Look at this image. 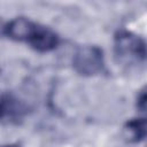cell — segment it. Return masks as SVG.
Masks as SVG:
<instances>
[{
	"label": "cell",
	"mask_w": 147,
	"mask_h": 147,
	"mask_svg": "<svg viewBox=\"0 0 147 147\" xmlns=\"http://www.w3.org/2000/svg\"><path fill=\"white\" fill-rule=\"evenodd\" d=\"M103 55L96 46H83L74 56V68L84 76H92L102 70Z\"/></svg>",
	"instance_id": "obj_1"
},
{
	"label": "cell",
	"mask_w": 147,
	"mask_h": 147,
	"mask_svg": "<svg viewBox=\"0 0 147 147\" xmlns=\"http://www.w3.org/2000/svg\"><path fill=\"white\" fill-rule=\"evenodd\" d=\"M116 51L118 55L127 59L134 57L139 61L145 57L144 41L130 32H121L116 37Z\"/></svg>",
	"instance_id": "obj_2"
},
{
	"label": "cell",
	"mask_w": 147,
	"mask_h": 147,
	"mask_svg": "<svg viewBox=\"0 0 147 147\" xmlns=\"http://www.w3.org/2000/svg\"><path fill=\"white\" fill-rule=\"evenodd\" d=\"M24 114L23 105L11 95H3L0 99V121L5 123H15Z\"/></svg>",
	"instance_id": "obj_4"
},
{
	"label": "cell",
	"mask_w": 147,
	"mask_h": 147,
	"mask_svg": "<svg viewBox=\"0 0 147 147\" xmlns=\"http://www.w3.org/2000/svg\"><path fill=\"white\" fill-rule=\"evenodd\" d=\"M126 137L131 141H140L145 138L146 134V121L144 118H138L130 121L125 126Z\"/></svg>",
	"instance_id": "obj_6"
},
{
	"label": "cell",
	"mask_w": 147,
	"mask_h": 147,
	"mask_svg": "<svg viewBox=\"0 0 147 147\" xmlns=\"http://www.w3.org/2000/svg\"><path fill=\"white\" fill-rule=\"evenodd\" d=\"M36 24L25 17H17L8 23L5 31L8 37L14 40H29L31 37Z\"/></svg>",
	"instance_id": "obj_5"
},
{
	"label": "cell",
	"mask_w": 147,
	"mask_h": 147,
	"mask_svg": "<svg viewBox=\"0 0 147 147\" xmlns=\"http://www.w3.org/2000/svg\"><path fill=\"white\" fill-rule=\"evenodd\" d=\"M2 22H1V20H0V33H1V31H2Z\"/></svg>",
	"instance_id": "obj_8"
},
{
	"label": "cell",
	"mask_w": 147,
	"mask_h": 147,
	"mask_svg": "<svg viewBox=\"0 0 147 147\" xmlns=\"http://www.w3.org/2000/svg\"><path fill=\"white\" fill-rule=\"evenodd\" d=\"M139 101H138V107L141 109V111H144L145 110V106H146V94H145V92H142L141 93V95H140V98L138 99Z\"/></svg>",
	"instance_id": "obj_7"
},
{
	"label": "cell",
	"mask_w": 147,
	"mask_h": 147,
	"mask_svg": "<svg viewBox=\"0 0 147 147\" xmlns=\"http://www.w3.org/2000/svg\"><path fill=\"white\" fill-rule=\"evenodd\" d=\"M9 147H17V146H9Z\"/></svg>",
	"instance_id": "obj_9"
},
{
	"label": "cell",
	"mask_w": 147,
	"mask_h": 147,
	"mask_svg": "<svg viewBox=\"0 0 147 147\" xmlns=\"http://www.w3.org/2000/svg\"><path fill=\"white\" fill-rule=\"evenodd\" d=\"M28 41L34 49L39 52H48V51H52L54 47H56L57 36L47 28L36 25Z\"/></svg>",
	"instance_id": "obj_3"
}]
</instances>
